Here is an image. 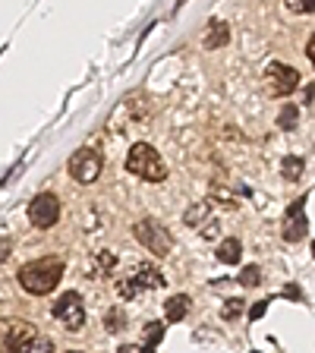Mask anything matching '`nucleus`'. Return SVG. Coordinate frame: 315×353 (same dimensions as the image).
Instances as JSON below:
<instances>
[{"label":"nucleus","mask_w":315,"mask_h":353,"mask_svg":"<svg viewBox=\"0 0 315 353\" xmlns=\"http://www.w3.org/2000/svg\"><path fill=\"white\" fill-rule=\"evenodd\" d=\"M60 278H63V259H57V256L35 259V262H26L19 268V284L32 296L51 294L54 287L60 284Z\"/></svg>","instance_id":"obj_1"},{"label":"nucleus","mask_w":315,"mask_h":353,"mask_svg":"<svg viewBox=\"0 0 315 353\" xmlns=\"http://www.w3.org/2000/svg\"><path fill=\"white\" fill-rule=\"evenodd\" d=\"M126 170L136 174L139 180H145V183H164V180H167V164H164V158L158 154V148L148 145V142H136V145L130 148V154H126Z\"/></svg>","instance_id":"obj_2"},{"label":"nucleus","mask_w":315,"mask_h":353,"mask_svg":"<svg viewBox=\"0 0 315 353\" xmlns=\"http://www.w3.org/2000/svg\"><path fill=\"white\" fill-rule=\"evenodd\" d=\"M38 328L26 319H0V350H26L32 353Z\"/></svg>","instance_id":"obj_3"},{"label":"nucleus","mask_w":315,"mask_h":353,"mask_svg":"<svg viewBox=\"0 0 315 353\" xmlns=\"http://www.w3.org/2000/svg\"><path fill=\"white\" fill-rule=\"evenodd\" d=\"M164 287V274L154 268V265H139L136 272L130 274L126 281H120L117 290L123 300H139L145 290H161Z\"/></svg>","instance_id":"obj_4"},{"label":"nucleus","mask_w":315,"mask_h":353,"mask_svg":"<svg viewBox=\"0 0 315 353\" xmlns=\"http://www.w3.org/2000/svg\"><path fill=\"white\" fill-rule=\"evenodd\" d=\"M132 236H136V240H139L145 250H152L154 256H170V250H174V236H170L167 230H164L158 221H152V218L136 221Z\"/></svg>","instance_id":"obj_5"},{"label":"nucleus","mask_w":315,"mask_h":353,"mask_svg":"<svg viewBox=\"0 0 315 353\" xmlns=\"http://www.w3.org/2000/svg\"><path fill=\"white\" fill-rule=\"evenodd\" d=\"M54 319L63 325L66 331H79L85 325V306H82V296L76 290H66L57 303H54Z\"/></svg>","instance_id":"obj_6"},{"label":"nucleus","mask_w":315,"mask_h":353,"mask_svg":"<svg viewBox=\"0 0 315 353\" xmlns=\"http://www.w3.org/2000/svg\"><path fill=\"white\" fill-rule=\"evenodd\" d=\"M57 218H60V199L54 196V192H38V196L29 202V221L38 230L54 228Z\"/></svg>","instance_id":"obj_7"},{"label":"nucleus","mask_w":315,"mask_h":353,"mask_svg":"<svg viewBox=\"0 0 315 353\" xmlns=\"http://www.w3.org/2000/svg\"><path fill=\"white\" fill-rule=\"evenodd\" d=\"M98 174H101V154L95 148H79L70 158V176L76 183H95Z\"/></svg>","instance_id":"obj_8"},{"label":"nucleus","mask_w":315,"mask_h":353,"mask_svg":"<svg viewBox=\"0 0 315 353\" xmlns=\"http://www.w3.org/2000/svg\"><path fill=\"white\" fill-rule=\"evenodd\" d=\"M265 85H268V92H272L274 98H284L300 85V73L287 63H268V70H265Z\"/></svg>","instance_id":"obj_9"},{"label":"nucleus","mask_w":315,"mask_h":353,"mask_svg":"<svg viewBox=\"0 0 315 353\" xmlns=\"http://www.w3.org/2000/svg\"><path fill=\"white\" fill-rule=\"evenodd\" d=\"M306 234H309V218H306V196H303V199H296L294 205H290V212H287L281 236H284L287 243H300Z\"/></svg>","instance_id":"obj_10"},{"label":"nucleus","mask_w":315,"mask_h":353,"mask_svg":"<svg viewBox=\"0 0 315 353\" xmlns=\"http://www.w3.org/2000/svg\"><path fill=\"white\" fill-rule=\"evenodd\" d=\"M190 296L186 294H176L170 296V300H164V319L167 322H180V319H186V312H190Z\"/></svg>","instance_id":"obj_11"},{"label":"nucleus","mask_w":315,"mask_h":353,"mask_svg":"<svg viewBox=\"0 0 315 353\" xmlns=\"http://www.w3.org/2000/svg\"><path fill=\"white\" fill-rule=\"evenodd\" d=\"M214 256H218V262L224 265H236L243 256V243L236 240V236H227V240H221V246L214 250Z\"/></svg>","instance_id":"obj_12"},{"label":"nucleus","mask_w":315,"mask_h":353,"mask_svg":"<svg viewBox=\"0 0 315 353\" xmlns=\"http://www.w3.org/2000/svg\"><path fill=\"white\" fill-rule=\"evenodd\" d=\"M227 41H230L227 22H212V29H208V35H205V48H208V51H218V48H224Z\"/></svg>","instance_id":"obj_13"},{"label":"nucleus","mask_w":315,"mask_h":353,"mask_svg":"<svg viewBox=\"0 0 315 353\" xmlns=\"http://www.w3.org/2000/svg\"><path fill=\"white\" fill-rule=\"evenodd\" d=\"M114 265H117V256H114V252H108V250H101L95 256V268H92V274H95V278H104V274L114 272Z\"/></svg>","instance_id":"obj_14"},{"label":"nucleus","mask_w":315,"mask_h":353,"mask_svg":"<svg viewBox=\"0 0 315 353\" xmlns=\"http://www.w3.org/2000/svg\"><path fill=\"white\" fill-rule=\"evenodd\" d=\"M281 170H284L287 180H300V176H303V158H284Z\"/></svg>","instance_id":"obj_15"},{"label":"nucleus","mask_w":315,"mask_h":353,"mask_svg":"<svg viewBox=\"0 0 315 353\" xmlns=\"http://www.w3.org/2000/svg\"><path fill=\"white\" fill-rule=\"evenodd\" d=\"M258 281H262V272H258V265H246L240 274V284L243 287H258Z\"/></svg>","instance_id":"obj_16"},{"label":"nucleus","mask_w":315,"mask_h":353,"mask_svg":"<svg viewBox=\"0 0 315 353\" xmlns=\"http://www.w3.org/2000/svg\"><path fill=\"white\" fill-rule=\"evenodd\" d=\"M284 7L290 10V13L306 16V13H315V0H284Z\"/></svg>","instance_id":"obj_17"},{"label":"nucleus","mask_w":315,"mask_h":353,"mask_svg":"<svg viewBox=\"0 0 315 353\" xmlns=\"http://www.w3.org/2000/svg\"><path fill=\"white\" fill-rule=\"evenodd\" d=\"M161 334H164V325H158V322H152V325H148V331H145V350H152V347H158V341H161Z\"/></svg>","instance_id":"obj_18"},{"label":"nucleus","mask_w":315,"mask_h":353,"mask_svg":"<svg viewBox=\"0 0 315 353\" xmlns=\"http://www.w3.org/2000/svg\"><path fill=\"white\" fill-rule=\"evenodd\" d=\"M278 123H281V130H294V126H296V108H284V110H281Z\"/></svg>","instance_id":"obj_19"},{"label":"nucleus","mask_w":315,"mask_h":353,"mask_svg":"<svg viewBox=\"0 0 315 353\" xmlns=\"http://www.w3.org/2000/svg\"><path fill=\"white\" fill-rule=\"evenodd\" d=\"M104 322H108V331H110V334H114V331H123V328H126V325H123V312H120V309H117V312H108V319H104Z\"/></svg>","instance_id":"obj_20"},{"label":"nucleus","mask_w":315,"mask_h":353,"mask_svg":"<svg viewBox=\"0 0 315 353\" xmlns=\"http://www.w3.org/2000/svg\"><path fill=\"white\" fill-rule=\"evenodd\" d=\"M236 312H243V300H230L227 306H224V319H234Z\"/></svg>","instance_id":"obj_21"},{"label":"nucleus","mask_w":315,"mask_h":353,"mask_svg":"<svg viewBox=\"0 0 315 353\" xmlns=\"http://www.w3.org/2000/svg\"><path fill=\"white\" fill-rule=\"evenodd\" d=\"M10 250H13V243H10V240H0V262H7Z\"/></svg>","instance_id":"obj_22"},{"label":"nucleus","mask_w":315,"mask_h":353,"mask_svg":"<svg viewBox=\"0 0 315 353\" xmlns=\"http://www.w3.org/2000/svg\"><path fill=\"white\" fill-rule=\"evenodd\" d=\"M306 57H309V63L315 66V35L309 38V44H306Z\"/></svg>","instance_id":"obj_23"},{"label":"nucleus","mask_w":315,"mask_h":353,"mask_svg":"<svg viewBox=\"0 0 315 353\" xmlns=\"http://www.w3.org/2000/svg\"><path fill=\"white\" fill-rule=\"evenodd\" d=\"M265 306H268V303H258V306L252 309V319H258V316H262V312H265Z\"/></svg>","instance_id":"obj_24"},{"label":"nucleus","mask_w":315,"mask_h":353,"mask_svg":"<svg viewBox=\"0 0 315 353\" xmlns=\"http://www.w3.org/2000/svg\"><path fill=\"white\" fill-rule=\"evenodd\" d=\"M312 256H315V246H312Z\"/></svg>","instance_id":"obj_25"}]
</instances>
